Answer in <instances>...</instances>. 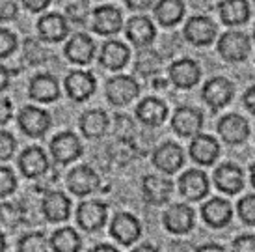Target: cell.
<instances>
[{"instance_id": "17", "label": "cell", "mask_w": 255, "mask_h": 252, "mask_svg": "<svg viewBox=\"0 0 255 252\" xmlns=\"http://www.w3.org/2000/svg\"><path fill=\"white\" fill-rule=\"evenodd\" d=\"M199 77H201V71H199V65L190 60V58H183V60H177L170 65V80L175 84L177 88H192L198 84Z\"/></svg>"}, {"instance_id": "37", "label": "cell", "mask_w": 255, "mask_h": 252, "mask_svg": "<svg viewBox=\"0 0 255 252\" xmlns=\"http://www.w3.org/2000/svg\"><path fill=\"white\" fill-rule=\"evenodd\" d=\"M237 211H239V217H241L242 223L246 224H255V195L244 196L239 206H237Z\"/></svg>"}, {"instance_id": "46", "label": "cell", "mask_w": 255, "mask_h": 252, "mask_svg": "<svg viewBox=\"0 0 255 252\" xmlns=\"http://www.w3.org/2000/svg\"><path fill=\"white\" fill-rule=\"evenodd\" d=\"M11 114H13V107L7 99H2L0 97V125H4L11 120Z\"/></svg>"}, {"instance_id": "24", "label": "cell", "mask_w": 255, "mask_h": 252, "mask_svg": "<svg viewBox=\"0 0 255 252\" xmlns=\"http://www.w3.org/2000/svg\"><path fill=\"white\" fill-rule=\"evenodd\" d=\"M168 116V107L166 103L156 97H147L136 107V118L147 125V127H158L162 125L164 120Z\"/></svg>"}, {"instance_id": "4", "label": "cell", "mask_w": 255, "mask_h": 252, "mask_svg": "<svg viewBox=\"0 0 255 252\" xmlns=\"http://www.w3.org/2000/svg\"><path fill=\"white\" fill-rule=\"evenodd\" d=\"M107 204H103L99 200L82 202L77 209V221L80 224V228H84L86 232L101 230L107 223Z\"/></svg>"}, {"instance_id": "34", "label": "cell", "mask_w": 255, "mask_h": 252, "mask_svg": "<svg viewBox=\"0 0 255 252\" xmlns=\"http://www.w3.org/2000/svg\"><path fill=\"white\" fill-rule=\"evenodd\" d=\"M160 56L156 54L155 50L151 49H145L140 50L138 52V58H136V71L143 75V77H151V75H155L158 69H160Z\"/></svg>"}, {"instance_id": "9", "label": "cell", "mask_w": 255, "mask_h": 252, "mask_svg": "<svg viewBox=\"0 0 255 252\" xmlns=\"http://www.w3.org/2000/svg\"><path fill=\"white\" fill-rule=\"evenodd\" d=\"M184 37L192 45H198V47L211 45L214 41V37H216V24L207 15L192 17L190 21L186 22V26H184Z\"/></svg>"}, {"instance_id": "13", "label": "cell", "mask_w": 255, "mask_h": 252, "mask_svg": "<svg viewBox=\"0 0 255 252\" xmlns=\"http://www.w3.org/2000/svg\"><path fill=\"white\" fill-rule=\"evenodd\" d=\"M153 165L164 174H175L184 165V153L181 146L173 142H164L153 153Z\"/></svg>"}, {"instance_id": "48", "label": "cell", "mask_w": 255, "mask_h": 252, "mask_svg": "<svg viewBox=\"0 0 255 252\" xmlns=\"http://www.w3.org/2000/svg\"><path fill=\"white\" fill-rule=\"evenodd\" d=\"M22 4L28 7L30 11H43L50 4V0H22Z\"/></svg>"}, {"instance_id": "32", "label": "cell", "mask_w": 255, "mask_h": 252, "mask_svg": "<svg viewBox=\"0 0 255 252\" xmlns=\"http://www.w3.org/2000/svg\"><path fill=\"white\" fill-rule=\"evenodd\" d=\"M184 15V4L181 0H158L155 6V17L162 26L177 24Z\"/></svg>"}, {"instance_id": "27", "label": "cell", "mask_w": 255, "mask_h": 252, "mask_svg": "<svg viewBox=\"0 0 255 252\" xmlns=\"http://www.w3.org/2000/svg\"><path fill=\"white\" fill-rule=\"evenodd\" d=\"M155 36L156 30L147 17L138 15V17H132L127 22V37L136 47H149V45L153 43Z\"/></svg>"}, {"instance_id": "5", "label": "cell", "mask_w": 255, "mask_h": 252, "mask_svg": "<svg viewBox=\"0 0 255 252\" xmlns=\"http://www.w3.org/2000/svg\"><path fill=\"white\" fill-rule=\"evenodd\" d=\"M171 127H173V131L177 133L179 137L194 138L203 129V114L194 107H181L173 114Z\"/></svg>"}, {"instance_id": "58", "label": "cell", "mask_w": 255, "mask_h": 252, "mask_svg": "<svg viewBox=\"0 0 255 252\" xmlns=\"http://www.w3.org/2000/svg\"><path fill=\"white\" fill-rule=\"evenodd\" d=\"M155 86H156V88H158V86H162V88H164V86H166V82H164V80H158V79H156V80H155Z\"/></svg>"}, {"instance_id": "59", "label": "cell", "mask_w": 255, "mask_h": 252, "mask_svg": "<svg viewBox=\"0 0 255 252\" xmlns=\"http://www.w3.org/2000/svg\"><path fill=\"white\" fill-rule=\"evenodd\" d=\"M254 39H255V30H254Z\"/></svg>"}, {"instance_id": "26", "label": "cell", "mask_w": 255, "mask_h": 252, "mask_svg": "<svg viewBox=\"0 0 255 252\" xmlns=\"http://www.w3.org/2000/svg\"><path fill=\"white\" fill-rule=\"evenodd\" d=\"M37 30H39V36L45 41H49V43L62 41L67 36V32H69L65 17L60 13L43 15L41 19H39V22H37Z\"/></svg>"}, {"instance_id": "36", "label": "cell", "mask_w": 255, "mask_h": 252, "mask_svg": "<svg viewBox=\"0 0 255 252\" xmlns=\"http://www.w3.org/2000/svg\"><path fill=\"white\" fill-rule=\"evenodd\" d=\"M0 221L9 226V228H15L19 226L22 221V211L13 204H2L0 206Z\"/></svg>"}, {"instance_id": "14", "label": "cell", "mask_w": 255, "mask_h": 252, "mask_svg": "<svg viewBox=\"0 0 255 252\" xmlns=\"http://www.w3.org/2000/svg\"><path fill=\"white\" fill-rule=\"evenodd\" d=\"M218 133L227 144H242L250 137V123L239 114H227L220 120Z\"/></svg>"}, {"instance_id": "42", "label": "cell", "mask_w": 255, "mask_h": 252, "mask_svg": "<svg viewBox=\"0 0 255 252\" xmlns=\"http://www.w3.org/2000/svg\"><path fill=\"white\" fill-rule=\"evenodd\" d=\"M88 4L86 2H75L71 6L67 7V15L73 22H84L86 17H88Z\"/></svg>"}, {"instance_id": "15", "label": "cell", "mask_w": 255, "mask_h": 252, "mask_svg": "<svg viewBox=\"0 0 255 252\" xmlns=\"http://www.w3.org/2000/svg\"><path fill=\"white\" fill-rule=\"evenodd\" d=\"M41 211L45 219L50 223H64L71 215V202L64 193H47L41 202Z\"/></svg>"}, {"instance_id": "45", "label": "cell", "mask_w": 255, "mask_h": 252, "mask_svg": "<svg viewBox=\"0 0 255 252\" xmlns=\"http://www.w3.org/2000/svg\"><path fill=\"white\" fill-rule=\"evenodd\" d=\"M132 123L128 122L127 116H116V135H121V137H127V135H132Z\"/></svg>"}, {"instance_id": "1", "label": "cell", "mask_w": 255, "mask_h": 252, "mask_svg": "<svg viewBox=\"0 0 255 252\" xmlns=\"http://www.w3.org/2000/svg\"><path fill=\"white\" fill-rule=\"evenodd\" d=\"M250 49H252L250 37L244 32H239V30L226 32L218 41V52L227 62H242V60H246L250 54Z\"/></svg>"}, {"instance_id": "57", "label": "cell", "mask_w": 255, "mask_h": 252, "mask_svg": "<svg viewBox=\"0 0 255 252\" xmlns=\"http://www.w3.org/2000/svg\"><path fill=\"white\" fill-rule=\"evenodd\" d=\"M250 178H252V185L255 187V165H252V168H250Z\"/></svg>"}, {"instance_id": "28", "label": "cell", "mask_w": 255, "mask_h": 252, "mask_svg": "<svg viewBox=\"0 0 255 252\" xmlns=\"http://www.w3.org/2000/svg\"><path fill=\"white\" fill-rule=\"evenodd\" d=\"M220 19L227 26H241L250 19L248 0H222Z\"/></svg>"}, {"instance_id": "3", "label": "cell", "mask_w": 255, "mask_h": 252, "mask_svg": "<svg viewBox=\"0 0 255 252\" xmlns=\"http://www.w3.org/2000/svg\"><path fill=\"white\" fill-rule=\"evenodd\" d=\"M162 223L170 234L184 236L194 228V209L186 204H175L164 211Z\"/></svg>"}, {"instance_id": "8", "label": "cell", "mask_w": 255, "mask_h": 252, "mask_svg": "<svg viewBox=\"0 0 255 252\" xmlns=\"http://www.w3.org/2000/svg\"><path fill=\"white\" fill-rule=\"evenodd\" d=\"M50 153L60 165H67L77 161L82 155V144L77 135L73 133H60L50 142Z\"/></svg>"}, {"instance_id": "12", "label": "cell", "mask_w": 255, "mask_h": 252, "mask_svg": "<svg viewBox=\"0 0 255 252\" xmlns=\"http://www.w3.org/2000/svg\"><path fill=\"white\" fill-rule=\"evenodd\" d=\"M201 95L207 101V105H211L213 108H224L226 105H229V101L233 99L235 86L226 77H214L203 86V94Z\"/></svg>"}, {"instance_id": "18", "label": "cell", "mask_w": 255, "mask_h": 252, "mask_svg": "<svg viewBox=\"0 0 255 252\" xmlns=\"http://www.w3.org/2000/svg\"><path fill=\"white\" fill-rule=\"evenodd\" d=\"M220 155L218 140L211 135H196L190 142V157L198 165H213Z\"/></svg>"}, {"instance_id": "31", "label": "cell", "mask_w": 255, "mask_h": 252, "mask_svg": "<svg viewBox=\"0 0 255 252\" xmlns=\"http://www.w3.org/2000/svg\"><path fill=\"white\" fill-rule=\"evenodd\" d=\"M108 129V116L99 108L88 110L80 116V131L84 133L86 138H99Z\"/></svg>"}, {"instance_id": "47", "label": "cell", "mask_w": 255, "mask_h": 252, "mask_svg": "<svg viewBox=\"0 0 255 252\" xmlns=\"http://www.w3.org/2000/svg\"><path fill=\"white\" fill-rule=\"evenodd\" d=\"M170 252H196L194 245L188 243V241H183V239H175L170 245Z\"/></svg>"}, {"instance_id": "50", "label": "cell", "mask_w": 255, "mask_h": 252, "mask_svg": "<svg viewBox=\"0 0 255 252\" xmlns=\"http://www.w3.org/2000/svg\"><path fill=\"white\" fill-rule=\"evenodd\" d=\"M194 7H198L201 11H211L216 6V0H192Z\"/></svg>"}, {"instance_id": "7", "label": "cell", "mask_w": 255, "mask_h": 252, "mask_svg": "<svg viewBox=\"0 0 255 252\" xmlns=\"http://www.w3.org/2000/svg\"><path fill=\"white\" fill-rule=\"evenodd\" d=\"M110 234L121 245H132L142 236V224L130 213H118L110 224Z\"/></svg>"}, {"instance_id": "41", "label": "cell", "mask_w": 255, "mask_h": 252, "mask_svg": "<svg viewBox=\"0 0 255 252\" xmlns=\"http://www.w3.org/2000/svg\"><path fill=\"white\" fill-rule=\"evenodd\" d=\"M15 138L11 133H6V131H0V161H7V159L13 155L15 151Z\"/></svg>"}, {"instance_id": "22", "label": "cell", "mask_w": 255, "mask_h": 252, "mask_svg": "<svg viewBox=\"0 0 255 252\" xmlns=\"http://www.w3.org/2000/svg\"><path fill=\"white\" fill-rule=\"evenodd\" d=\"M214 183L216 187L226 193V195H237L241 193L242 187H244V176H242V170L237 165H222L216 168L214 172Z\"/></svg>"}, {"instance_id": "6", "label": "cell", "mask_w": 255, "mask_h": 252, "mask_svg": "<svg viewBox=\"0 0 255 252\" xmlns=\"http://www.w3.org/2000/svg\"><path fill=\"white\" fill-rule=\"evenodd\" d=\"M19 127L24 135L32 138L43 137L50 127V116L43 108L37 107H24L19 112Z\"/></svg>"}, {"instance_id": "43", "label": "cell", "mask_w": 255, "mask_h": 252, "mask_svg": "<svg viewBox=\"0 0 255 252\" xmlns=\"http://www.w3.org/2000/svg\"><path fill=\"white\" fill-rule=\"evenodd\" d=\"M233 252H255V236H241L235 239Z\"/></svg>"}, {"instance_id": "35", "label": "cell", "mask_w": 255, "mask_h": 252, "mask_svg": "<svg viewBox=\"0 0 255 252\" xmlns=\"http://www.w3.org/2000/svg\"><path fill=\"white\" fill-rule=\"evenodd\" d=\"M17 251L19 252H45L47 251V239H45V236L39 234V232L26 234V236L19 241Z\"/></svg>"}, {"instance_id": "19", "label": "cell", "mask_w": 255, "mask_h": 252, "mask_svg": "<svg viewBox=\"0 0 255 252\" xmlns=\"http://www.w3.org/2000/svg\"><path fill=\"white\" fill-rule=\"evenodd\" d=\"M201 215L211 228H224L233 219V208L224 198H211L201 208Z\"/></svg>"}, {"instance_id": "54", "label": "cell", "mask_w": 255, "mask_h": 252, "mask_svg": "<svg viewBox=\"0 0 255 252\" xmlns=\"http://www.w3.org/2000/svg\"><path fill=\"white\" fill-rule=\"evenodd\" d=\"M132 252H160L158 251V249H156V247H153V245H140V247H136L134 251Z\"/></svg>"}, {"instance_id": "56", "label": "cell", "mask_w": 255, "mask_h": 252, "mask_svg": "<svg viewBox=\"0 0 255 252\" xmlns=\"http://www.w3.org/2000/svg\"><path fill=\"white\" fill-rule=\"evenodd\" d=\"M6 251V239H4V234L0 232V252Z\"/></svg>"}, {"instance_id": "38", "label": "cell", "mask_w": 255, "mask_h": 252, "mask_svg": "<svg viewBox=\"0 0 255 252\" xmlns=\"http://www.w3.org/2000/svg\"><path fill=\"white\" fill-rule=\"evenodd\" d=\"M24 56H26L30 64H39V62H45L47 50L43 49V45L37 43L36 39H26V43H24Z\"/></svg>"}, {"instance_id": "44", "label": "cell", "mask_w": 255, "mask_h": 252, "mask_svg": "<svg viewBox=\"0 0 255 252\" xmlns=\"http://www.w3.org/2000/svg\"><path fill=\"white\" fill-rule=\"evenodd\" d=\"M17 15V0H0V21H9Z\"/></svg>"}, {"instance_id": "52", "label": "cell", "mask_w": 255, "mask_h": 252, "mask_svg": "<svg viewBox=\"0 0 255 252\" xmlns=\"http://www.w3.org/2000/svg\"><path fill=\"white\" fill-rule=\"evenodd\" d=\"M9 84V71L4 65H0V92H4Z\"/></svg>"}, {"instance_id": "21", "label": "cell", "mask_w": 255, "mask_h": 252, "mask_svg": "<svg viewBox=\"0 0 255 252\" xmlns=\"http://www.w3.org/2000/svg\"><path fill=\"white\" fill-rule=\"evenodd\" d=\"M95 86H97V82L92 73L73 71L65 79V90H67L69 97L75 101H86L88 97H92Z\"/></svg>"}, {"instance_id": "33", "label": "cell", "mask_w": 255, "mask_h": 252, "mask_svg": "<svg viewBox=\"0 0 255 252\" xmlns=\"http://www.w3.org/2000/svg\"><path fill=\"white\" fill-rule=\"evenodd\" d=\"M50 247L54 252H78L82 247V241H80V236L77 232L69 226H65V228H60L52 234Z\"/></svg>"}, {"instance_id": "55", "label": "cell", "mask_w": 255, "mask_h": 252, "mask_svg": "<svg viewBox=\"0 0 255 252\" xmlns=\"http://www.w3.org/2000/svg\"><path fill=\"white\" fill-rule=\"evenodd\" d=\"M92 252H120L118 249H114L112 245H97Z\"/></svg>"}, {"instance_id": "30", "label": "cell", "mask_w": 255, "mask_h": 252, "mask_svg": "<svg viewBox=\"0 0 255 252\" xmlns=\"http://www.w3.org/2000/svg\"><path fill=\"white\" fill-rule=\"evenodd\" d=\"M128 54L130 52H128L127 45H123L121 41H107L101 50V64L107 69L118 71V69L127 65Z\"/></svg>"}, {"instance_id": "16", "label": "cell", "mask_w": 255, "mask_h": 252, "mask_svg": "<svg viewBox=\"0 0 255 252\" xmlns=\"http://www.w3.org/2000/svg\"><path fill=\"white\" fill-rule=\"evenodd\" d=\"M123 26L121 11L114 6H101L93 11V30L101 36L118 34Z\"/></svg>"}, {"instance_id": "40", "label": "cell", "mask_w": 255, "mask_h": 252, "mask_svg": "<svg viewBox=\"0 0 255 252\" xmlns=\"http://www.w3.org/2000/svg\"><path fill=\"white\" fill-rule=\"evenodd\" d=\"M17 49V37L9 30L0 28V58L9 56Z\"/></svg>"}, {"instance_id": "49", "label": "cell", "mask_w": 255, "mask_h": 252, "mask_svg": "<svg viewBox=\"0 0 255 252\" xmlns=\"http://www.w3.org/2000/svg\"><path fill=\"white\" fill-rule=\"evenodd\" d=\"M244 105H246V108H248L252 114H255V84L246 90V94H244Z\"/></svg>"}, {"instance_id": "39", "label": "cell", "mask_w": 255, "mask_h": 252, "mask_svg": "<svg viewBox=\"0 0 255 252\" xmlns=\"http://www.w3.org/2000/svg\"><path fill=\"white\" fill-rule=\"evenodd\" d=\"M17 189V180H15V174L6 168V166H0V198L9 196Z\"/></svg>"}, {"instance_id": "29", "label": "cell", "mask_w": 255, "mask_h": 252, "mask_svg": "<svg viewBox=\"0 0 255 252\" xmlns=\"http://www.w3.org/2000/svg\"><path fill=\"white\" fill-rule=\"evenodd\" d=\"M30 97L39 103H50L60 97L58 80L52 75H36L30 80Z\"/></svg>"}, {"instance_id": "23", "label": "cell", "mask_w": 255, "mask_h": 252, "mask_svg": "<svg viewBox=\"0 0 255 252\" xmlns=\"http://www.w3.org/2000/svg\"><path fill=\"white\" fill-rule=\"evenodd\" d=\"M19 168L26 178H39L49 170V161L41 148L32 146L21 153L19 157Z\"/></svg>"}, {"instance_id": "51", "label": "cell", "mask_w": 255, "mask_h": 252, "mask_svg": "<svg viewBox=\"0 0 255 252\" xmlns=\"http://www.w3.org/2000/svg\"><path fill=\"white\" fill-rule=\"evenodd\" d=\"M125 2L130 9H147L153 4V0H125Z\"/></svg>"}, {"instance_id": "10", "label": "cell", "mask_w": 255, "mask_h": 252, "mask_svg": "<svg viewBox=\"0 0 255 252\" xmlns=\"http://www.w3.org/2000/svg\"><path fill=\"white\" fill-rule=\"evenodd\" d=\"M67 187H69L73 195L77 196L92 195L93 191L99 189V176L88 165H80L69 172V176H67Z\"/></svg>"}, {"instance_id": "25", "label": "cell", "mask_w": 255, "mask_h": 252, "mask_svg": "<svg viewBox=\"0 0 255 252\" xmlns=\"http://www.w3.org/2000/svg\"><path fill=\"white\" fill-rule=\"evenodd\" d=\"M93 54H95V45H93L92 37L86 34H75L65 45V56L69 58V62L73 64H90Z\"/></svg>"}, {"instance_id": "20", "label": "cell", "mask_w": 255, "mask_h": 252, "mask_svg": "<svg viewBox=\"0 0 255 252\" xmlns=\"http://www.w3.org/2000/svg\"><path fill=\"white\" fill-rule=\"evenodd\" d=\"M143 198L153 206H162L171 198L173 183L170 180H164L158 176H145L142 181Z\"/></svg>"}, {"instance_id": "11", "label": "cell", "mask_w": 255, "mask_h": 252, "mask_svg": "<svg viewBox=\"0 0 255 252\" xmlns=\"http://www.w3.org/2000/svg\"><path fill=\"white\" fill-rule=\"evenodd\" d=\"M179 193L186 198V200L198 202L201 198H205L209 193V180H207V174L203 170H188L181 176L179 180Z\"/></svg>"}, {"instance_id": "2", "label": "cell", "mask_w": 255, "mask_h": 252, "mask_svg": "<svg viewBox=\"0 0 255 252\" xmlns=\"http://www.w3.org/2000/svg\"><path fill=\"white\" fill-rule=\"evenodd\" d=\"M138 82L128 75H116L107 82V99L114 107H125L138 95Z\"/></svg>"}, {"instance_id": "53", "label": "cell", "mask_w": 255, "mask_h": 252, "mask_svg": "<svg viewBox=\"0 0 255 252\" xmlns=\"http://www.w3.org/2000/svg\"><path fill=\"white\" fill-rule=\"evenodd\" d=\"M196 252H226L222 245H216V243H207V245H201L199 249H196Z\"/></svg>"}]
</instances>
